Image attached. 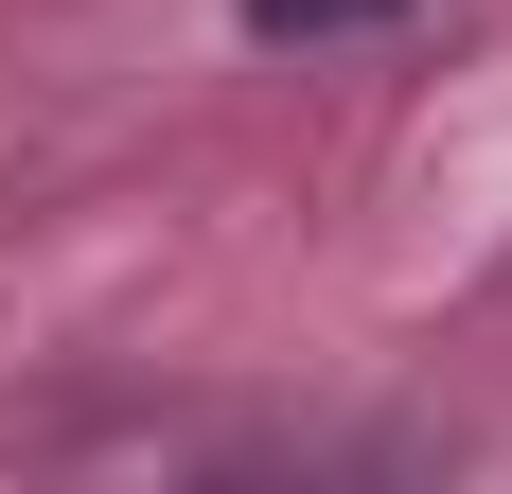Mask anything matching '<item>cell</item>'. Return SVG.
Returning <instances> with one entry per match:
<instances>
[{
	"label": "cell",
	"mask_w": 512,
	"mask_h": 494,
	"mask_svg": "<svg viewBox=\"0 0 512 494\" xmlns=\"http://www.w3.org/2000/svg\"><path fill=\"white\" fill-rule=\"evenodd\" d=\"M371 18H407V0H248V36H371Z\"/></svg>",
	"instance_id": "6da1fadb"
}]
</instances>
